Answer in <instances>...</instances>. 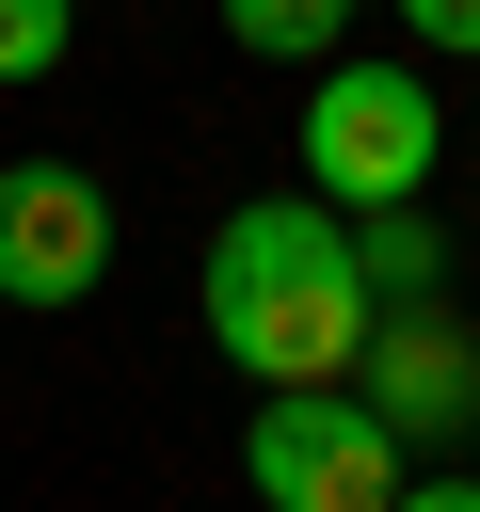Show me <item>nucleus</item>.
<instances>
[{
  "mask_svg": "<svg viewBox=\"0 0 480 512\" xmlns=\"http://www.w3.org/2000/svg\"><path fill=\"white\" fill-rule=\"evenodd\" d=\"M192 304H208V352L240 384H352V352H368V272H352V224L320 192L224 208Z\"/></svg>",
  "mask_w": 480,
  "mask_h": 512,
  "instance_id": "nucleus-1",
  "label": "nucleus"
},
{
  "mask_svg": "<svg viewBox=\"0 0 480 512\" xmlns=\"http://www.w3.org/2000/svg\"><path fill=\"white\" fill-rule=\"evenodd\" d=\"M432 144H448V112H432V80L416 64H304V192L320 208H400V192H432Z\"/></svg>",
  "mask_w": 480,
  "mask_h": 512,
  "instance_id": "nucleus-2",
  "label": "nucleus"
},
{
  "mask_svg": "<svg viewBox=\"0 0 480 512\" xmlns=\"http://www.w3.org/2000/svg\"><path fill=\"white\" fill-rule=\"evenodd\" d=\"M240 464H256V496H272V512H384V496L416 480V464H400V432H384L352 384H256Z\"/></svg>",
  "mask_w": 480,
  "mask_h": 512,
  "instance_id": "nucleus-3",
  "label": "nucleus"
},
{
  "mask_svg": "<svg viewBox=\"0 0 480 512\" xmlns=\"http://www.w3.org/2000/svg\"><path fill=\"white\" fill-rule=\"evenodd\" d=\"M96 272H112V192L80 160H0V304L64 320L96 304Z\"/></svg>",
  "mask_w": 480,
  "mask_h": 512,
  "instance_id": "nucleus-4",
  "label": "nucleus"
},
{
  "mask_svg": "<svg viewBox=\"0 0 480 512\" xmlns=\"http://www.w3.org/2000/svg\"><path fill=\"white\" fill-rule=\"evenodd\" d=\"M352 400H368L400 448H448V432H480V336H464L448 304H368Z\"/></svg>",
  "mask_w": 480,
  "mask_h": 512,
  "instance_id": "nucleus-5",
  "label": "nucleus"
},
{
  "mask_svg": "<svg viewBox=\"0 0 480 512\" xmlns=\"http://www.w3.org/2000/svg\"><path fill=\"white\" fill-rule=\"evenodd\" d=\"M352 272H368V304H432V288H448L432 208H416V192H400V208H352Z\"/></svg>",
  "mask_w": 480,
  "mask_h": 512,
  "instance_id": "nucleus-6",
  "label": "nucleus"
},
{
  "mask_svg": "<svg viewBox=\"0 0 480 512\" xmlns=\"http://www.w3.org/2000/svg\"><path fill=\"white\" fill-rule=\"evenodd\" d=\"M352 16H368V0H224V32H240L256 64H336Z\"/></svg>",
  "mask_w": 480,
  "mask_h": 512,
  "instance_id": "nucleus-7",
  "label": "nucleus"
},
{
  "mask_svg": "<svg viewBox=\"0 0 480 512\" xmlns=\"http://www.w3.org/2000/svg\"><path fill=\"white\" fill-rule=\"evenodd\" d=\"M80 48V0H0V80H48Z\"/></svg>",
  "mask_w": 480,
  "mask_h": 512,
  "instance_id": "nucleus-8",
  "label": "nucleus"
},
{
  "mask_svg": "<svg viewBox=\"0 0 480 512\" xmlns=\"http://www.w3.org/2000/svg\"><path fill=\"white\" fill-rule=\"evenodd\" d=\"M384 16H400L416 48H480V0H384Z\"/></svg>",
  "mask_w": 480,
  "mask_h": 512,
  "instance_id": "nucleus-9",
  "label": "nucleus"
},
{
  "mask_svg": "<svg viewBox=\"0 0 480 512\" xmlns=\"http://www.w3.org/2000/svg\"><path fill=\"white\" fill-rule=\"evenodd\" d=\"M384 512H480V480H400Z\"/></svg>",
  "mask_w": 480,
  "mask_h": 512,
  "instance_id": "nucleus-10",
  "label": "nucleus"
}]
</instances>
